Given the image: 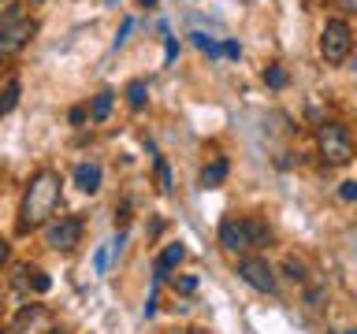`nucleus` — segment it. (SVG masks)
<instances>
[{"label":"nucleus","instance_id":"1","mask_svg":"<svg viewBox=\"0 0 357 334\" xmlns=\"http://www.w3.org/2000/svg\"><path fill=\"white\" fill-rule=\"evenodd\" d=\"M60 205V175L56 171H38L30 178L26 193H22V227H45Z\"/></svg>","mask_w":357,"mask_h":334},{"label":"nucleus","instance_id":"2","mask_svg":"<svg viewBox=\"0 0 357 334\" xmlns=\"http://www.w3.org/2000/svg\"><path fill=\"white\" fill-rule=\"evenodd\" d=\"M268 241H272V230H268V223L257 219V216L223 219V227H220V245L227 253H250V249H261Z\"/></svg>","mask_w":357,"mask_h":334},{"label":"nucleus","instance_id":"3","mask_svg":"<svg viewBox=\"0 0 357 334\" xmlns=\"http://www.w3.org/2000/svg\"><path fill=\"white\" fill-rule=\"evenodd\" d=\"M38 33V22L22 15L19 4H11L4 15H0V56H15L30 45V38Z\"/></svg>","mask_w":357,"mask_h":334},{"label":"nucleus","instance_id":"4","mask_svg":"<svg viewBox=\"0 0 357 334\" xmlns=\"http://www.w3.org/2000/svg\"><path fill=\"white\" fill-rule=\"evenodd\" d=\"M354 52V30L346 19H328L320 30V56L328 63H342Z\"/></svg>","mask_w":357,"mask_h":334},{"label":"nucleus","instance_id":"5","mask_svg":"<svg viewBox=\"0 0 357 334\" xmlns=\"http://www.w3.org/2000/svg\"><path fill=\"white\" fill-rule=\"evenodd\" d=\"M317 145H320V156L328 164H350L354 160V138L342 122H324L317 130Z\"/></svg>","mask_w":357,"mask_h":334},{"label":"nucleus","instance_id":"6","mask_svg":"<svg viewBox=\"0 0 357 334\" xmlns=\"http://www.w3.org/2000/svg\"><path fill=\"white\" fill-rule=\"evenodd\" d=\"M78 238H82V223L75 216H60V219H49L45 223V245L56 253H71Z\"/></svg>","mask_w":357,"mask_h":334},{"label":"nucleus","instance_id":"7","mask_svg":"<svg viewBox=\"0 0 357 334\" xmlns=\"http://www.w3.org/2000/svg\"><path fill=\"white\" fill-rule=\"evenodd\" d=\"M238 275L245 286L261 289V294H275V271L272 264L264 260V256H245V260L238 264Z\"/></svg>","mask_w":357,"mask_h":334},{"label":"nucleus","instance_id":"8","mask_svg":"<svg viewBox=\"0 0 357 334\" xmlns=\"http://www.w3.org/2000/svg\"><path fill=\"white\" fill-rule=\"evenodd\" d=\"M183 256H186L183 241H172V245H167V249L160 253V260H156V283H164V278H167V271L183 264Z\"/></svg>","mask_w":357,"mask_h":334},{"label":"nucleus","instance_id":"9","mask_svg":"<svg viewBox=\"0 0 357 334\" xmlns=\"http://www.w3.org/2000/svg\"><path fill=\"white\" fill-rule=\"evenodd\" d=\"M75 186L82 193H97L100 189V164H78L75 167Z\"/></svg>","mask_w":357,"mask_h":334},{"label":"nucleus","instance_id":"10","mask_svg":"<svg viewBox=\"0 0 357 334\" xmlns=\"http://www.w3.org/2000/svg\"><path fill=\"white\" fill-rule=\"evenodd\" d=\"M15 283L19 286H33V289H38V294H45V289H49L52 283H49V275H45L41 271V267H26V264H22V267H15Z\"/></svg>","mask_w":357,"mask_h":334},{"label":"nucleus","instance_id":"11","mask_svg":"<svg viewBox=\"0 0 357 334\" xmlns=\"http://www.w3.org/2000/svg\"><path fill=\"white\" fill-rule=\"evenodd\" d=\"M227 178V160H212L205 171H201V189H216Z\"/></svg>","mask_w":357,"mask_h":334},{"label":"nucleus","instance_id":"12","mask_svg":"<svg viewBox=\"0 0 357 334\" xmlns=\"http://www.w3.org/2000/svg\"><path fill=\"white\" fill-rule=\"evenodd\" d=\"M112 100H116V93H112V89H100V93L93 97V104H89V119H93V122H105L108 111H112Z\"/></svg>","mask_w":357,"mask_h":334},{"label":"nucleus","instance_id":"13","mask_svg":"<svg viewBox=\"0 0 357 334\" xmlns=\"http://www.w3.org/2000/svg\"><path fill=\"white\" fill-rule=\"evenodd\" d=\"M15 104H19V82L11 78V82L0 89V116H8V111L15 108Z\"/></svg>","mask_w":357,"mask_h":334},{"label":"nucleus","instance_id":"14","mask_svg":"<svg viewBox=\"0 0 357 334\" xmlns=\"http://www.w3.org/2000/svg\"><path fill=\"white\" fill-rule=\"evenodd\" d=\"M127 100H130L134 111L145 108V82H130V86H127Z\"/></svg>","mask_w":357,"mask_h":334},{"label":"nucleus","instance_id":"15","mask_svg":"<svg viewBox=\"0 0 357 334\" xmlns=\"http://www.w3.org/2000/svg\"><path fill=\"white\" fill-rule=\"evenodd\" d=\"M283 267L290 271V278H294V283H301V278H305V264H301L298 256H287V260H283Z\"/></svg>","mask_w":357,"mask_h":334},{"label":"nucleus","instance_id":"16","mask_svg":"<svg viewBox=\"0 0 357 334\" xmlns=\"http://www.w3.org/2000/svg\"><path fill=\"white\" fill-rule=\"evenodd\" d=\"M156 178H160V193H172V175H167L164 160H156Z\"/></svg>","mask_w":357,"mask_h":334},{"label":"nucleus","instance_id":"17","mask_svg":"<svg viewBox=\"0 0 357 334\" xmlns=\"http://www.w3.org/2000/svg\"><path fill=\"white\" fill-rule=\"evenodd\" d=\"M264 82L279 89V86H287V74H283V71H279V67H268V71H264Z\"/></svg>","mask_w":357,"mask_h":334},{"label":"nucleus","instance_id":"18","mask_svg":"<svg viewBox=\"0 0 357 334\" xmlns=\"http://www.w3.org/2000/svg\"><path fill=\"white\" fill-rule=\"evenodd\" d=\"M335 8L342 11V15H357V0H331Z\"/></svg>","mask_w":357,"mask_h":334},{"label":"nucleus","instance_id":"19","mask_svg":"<svg viewBox=\"0 0 357 334\" xmlns=\"http://www.w3.org/2000/svg\"><path fill=\"white\" fill-rule=\"evenodd\" d=\"M175 289H183V294H194V289H197V278H178V283H175Z\"/></svg>","mask_w":357,"mask_h":334},{"label":"nucleus","instance_id":"20","mask_svg":"<svg viewBox=\"0 0 357 334\" xmlns=\"http://www.w3.org/2000/svg\"><path fill=\"white\" fill-rule=\"evenodd\" d=\"M33 316H38V308H33V305H30V308H22V312H19V323H15V327H26V323H30Z\"/></svg>","mask_w":357,"mask_h":334},{"label":"nucleus","instance_id":"21","mask_svg":"<svg viewBox=\"0 0 357 334\" xmlns=\"http://www.w3.org/2000/svg\"><path fill=\"white\" fill-rule=\"evenodd\" d=\"M339 193L346 197V200H357V182H342V189Z\"/></svg>","mask_w":357,"mask_h":334},{"label":"nucleus","instance_id":"22","mask_svg":"<svg viewBox=\"0 0 357 334\" xmlns=\"http://www.w3.org/2000/svg\"><path fill=\"white\" fill-rule=\"evenodd\" d=\"M175 52H178V45H175V38H167V63L175 60Z\"/></svg>","mask_w":357,"mask_h":334},{"label":"nucleus","instance_id":"23","mask_svg":"<svg viewBox=\"0 0 357 334\" xmlns=\"http://www.w3.org/2000/svg\"><path fill=\"white\" fill-rule=\"evenodd\" d=\"M8 256H11V249H8V241L0 238V264H8Z\"/></svg>","mask_w":357,"mask_h":334},{"label":"nucleus","instance_id":"24","mask_svg":"<svg viewBox=\"0 0 357 334\" xmlns=\"http://www.w3.org/2000/svg\"><path fill=\"white\" fill-rule=\"evenodd\" d=\"M138 4H145V8H153V4H156V0H138Z\"/></svg>","mask_w":357,"mask_h":334},{"label":"nucleus","instance_id":"25","mask_svg":"<svg viewBox=\"0 0 357 334\" xmlns=\"http://www.w3.org/2000/svg\"><path fill=\"white\" fill-rule=\"evenodd\" d=\"M49 334H63V331H49Z\"/></svg>","mask_w":357,"mask_h":334},{"label":"nucleus","instance_id":"26","mask_svg":"<svg viewBox=\"0 0 357 334\" xmlns=\"http://www.w3.org/2000/svg\"><path fill=\"white\" fill-rule=\"evenodd\" d=\"M0 334H8V331H0Z\"/></svg>","mask_w":357,"mask_h":334}]
</instances>
